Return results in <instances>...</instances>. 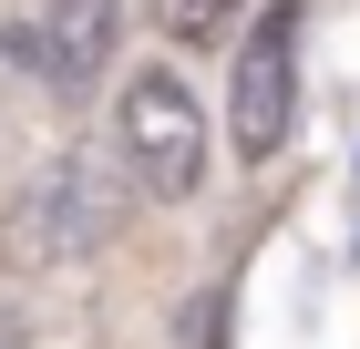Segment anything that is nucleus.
<instances>
[{
    "label": "nucleus",
    "instance_id": "obj_1",
    "mask_svg": "<svg viewBox=\"0 0 360 349\" xmlns=\"http://www.w3.org/2000/svg\"><path fill=\"white\" fill-rule=\"evenodd\" d=\"M124 206H134V175H113L103 154H52L0 226V257L11 268H72L124 226Z\"/></svg>",
    "mask_w": 360,
    "mask_h": 349
},
{
    "label": "nucleus",
    "instance_id": "obj_2",
    "mask_svg": "<svg viewBox=\"0 0 360 349\" xmlns=\"http://www.w3.org/2000/svg\"><path fill=\"white\" fill-rule=\"evenodd\" d=\"M113 154H124V175H134L144 195H195V175H206V113H195V93L175 72H134L124 82V103H113Z\"/></svg>",
    "mask_w": 360,
    "mask_h": 349
},
{
    "label": "nucleus",
    "instance_id": "obj_3",
    "mask_svg": "<svg viewBox=\"0 0 360 349\" xmlns=\"http://www.w3.org/2000/svg\"><path fill=\"white\" fill-rule=\"evenodd\" d=\"M288 124H299V0H268L257 31L237 41V72H226V134L248 164H268Z\"/></svg>",
    "mask_w": 360,
    "mask_h": 349
},
{
    "label": "nucleus",
    "instance_id": "obj_4",
    "mask_svg": "<svg viewBox=\"0 0 360 349\" xmlns=\"http://www.w3.org/2000/svg\"><path fill=\"white\" fill-rule=\"evenodd\" d=\"M113 41H124V0H52V11L21 31L31 72L52 82V93H93V82L113 72Z\"/></svg>",
    "mask_w": 360,
    "mask_h": 349
},
{
    "label": "nucleus",
    "instance_id": "obj_5",
    "mask_svg": "<svg viewBox=\"0 0 360 349\" xmlns=\"http://www.w3.org/2000/svg\"><path fill=\"white\" fill-rule=\"evenodd\" d=\"M155 11H165V31H175V41H217V21L237 11V0H155Z\"/></svg>",
    "mask_w": 360,
    "mask_h": 349
}]
</instances>
